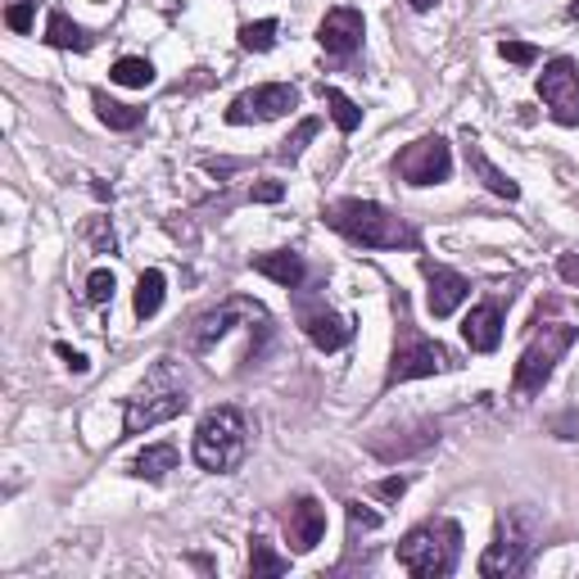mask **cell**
Instances as JSON below:
<instances>
[{
	"label": "cell",
	"instance_id": "obj_1",
	"mask_svg": "<svg viewBox=\"0 0 579 579\" xmlns=\"http://www.w3.org/2000/svg\"><path fill=\"white\" fill-rule=\"evenodd\" d=\"M330 231H340L349 245L362 250H417V231L394 218V213L376 200H335L322 208Z\"/></svg>",
	"mask_w": 579,
	"mask_h": 579
},
{
	"label": "cell",
	"instance_id": "obj_2",
	"mask_svg": "<svg viewBox=\"0 0 579 579\" xmlns=\"http://www.w3.org/2000/svg\"><path fill=\"white\" fill-rule=\"evenodd\" d=\"M186 408H191L186 381L177 376L172 358H159L155 367L145 372V381L136 385V394L128 399V408H123V435H145V431H155V425L181 417Z\"/></svg>",
	"mask_w": 579,
	"mask_h": 579
},
{
	"label": "cell",
	"instance_id": "obj_3",
	"mask_svg": "<svg viewBox=\"0 0 579 579\" xmlns=\"http://www.w3.org/2000/svg\"><path fill=\"white\" fill-rule=\"evenodd\" d=\"M191 453H195V467L200 471H213V475H231L250 453V421L240 408H213L200 417L195 425V439H191Z\"/></svg>",
	"mask_w": 579,
	"mask_h": 579
},
{
	"label": "cell",
	"instance_id": "obj_4",
	"mask_svg": "<svg viewBox=\"0 0 579 579\" xmlns=\"http://www.w3.org/2000/svg\"><path fill=\"white\" fill-rule=\"evenodd\" d=\"M462 562V526L457 521H425L403 534L399 566L417 579H444Z\"/></svg>",
	"mask_w": 579,
	"mask_h": 579
},
{
	"label": "cell",
	"instance_id": "obj_5",
	"mask_svg": "<svg viewBox=\"0 0 579 579\" xmlns=\"http://www.w3.org/2000/svg\"><path fill=\"white\" fill-rule=\"evenodd\" d=\"M539 516L530 507H507L498 516V530H494V543L484 547V557H480V575L484 579H507V575H521L534 557V547H539Z\"/></svg>",
	"mask_w": 579,
	"mask_h": 579
},
{
	"label": "cell",
	"instance_id": "obj_6",
	"mask_svg": "<svg viewBox=\"0 0 579 579\" xmlns=\"http://www.w3.org/2000/svg\"><path fill=\"white\" fill-rule=\"evenodd\" d=\"M457 362L453 353L431 340V335H421L408 317V303L399 299V335H394V358H389V372H385V389L394 385H408V381H425V376H439V372H453Z\"/></svg>",
	"mask_w": 579,
	"mask_h": 579
},
{
	"label": "cell",
	"instance_id": "obj_7",
	"mask_svg": "<svg viewBox=\"0 0 579 579\" xmlns=\"http://www.w3.org/2000/svg\"><path fill=\"white\" fill-rule=\"evenodd\" d=\"M539 326V322H534ZM575 345V326L570 322H557V326H539L530 335V345L521 353V362H516V372H511V399H534V394H543V385L553 381L557 372V362L562 353Z\"/></svg>",
	"mask_w": 579,
	"mask_h": 579
},
{
	"label": "cell",
	"instance_id": "obj_8",
	"mask_svg": "<svg viewBox=\"0 0 579 579\" xmlns=\"http://www.w3.org/2000/svg\"><path fill=\"white\" fill-rule=\"evenodd\" d=\"M539 100L557 128H579V59H547L539 73Z\"/></svg>",
	"mask_w": 579,
	"mask_h": 579
},
{
	"label": "cell",
	"instance_id": "obj_9",
	"mask_svg": "<svg viewBox=\"0 0 579 579\" xmlns=\"http://www.w3.org/2000/svg\"><path fill=\"white\" fill-rule=\"evenodd\" d=\"M394 177L403 181V186H439V181L453 177V149L444 136H421L412 141L408 149H399V159H394Z\"/></svg>",
	"mask_w": 579,
	"mask_h": 579
},
{
	"label": "cell",
	"instance_id": "obj_10",
	"mask_svg": "<svg viewBox=\"0 0 579 579\" xmlns=\"http://www.w3.org/2000/svg\"><path fill=\"white\" fill-rule=\"evenodd\" d=\"M294 105H299V91H294L290 82H263V86L245 91V96H236V100L227 105V123H231V128L277 123V118H286Z\"/></svg>",
	"mask_w": 579,
	"mask_h": 579
},
{
	"label": "cell",
	"instance_id": "obj_11",
	"mask_svg": "<svg viewBox=\"0 0 579 579\" xmlns=\"http://www.w3.org/2000/svg\"><path fill=\"white\" fill-rule=\"evenodd\" d=\"M439 444V421L421 417V421H403V425H385V431L367 435V453L381 462H408V457L425 453Z\"/></svg>",
	"mask_w": 579,
	"mask_h": 579
},
{
	"label": "cell",
	"instance_id": "obj_12",
	"mask_svg": "<svg viewBox=\"0 0 579 579\" xmlns=\"http://www.w3.org/2000/svg\"><path fill=\"white\" fill-rule=\"evenodd\" d=\"M267 313L258 309V303H250V299H227V303H218V309H208V313H200L195 322H191V335H186V345H191V353H208L218 340H227V335L236 330V322H263Z\"/></svg>",
	"mask_w": 579,
	"mask_h": 579
},
{
	"label": "cell",
	"instance_id": "obj_13",
	"mask_svg": "<svg viewBox=\"0 0 579 579\" xmlns=\"http://www.w3.org/2000/svg\"><path fill=\"white\" fill-rule=\"evenodd\" d=\"M299 326L313 340V349H322V353H340L353 340V322L326 309L322 299H299Z\"/></svg>",
	"mask_w": 579,
	"mask_h": 579
},
{
	"label": "cell",
	"instance_id": "obj_14",
	"mask_svg": "<svg viewBox=\"0 0 579 579\" xmlns=\"http://www.w3.org/2000/svg\"><path fill=\"white\" fill-rule=\"evenodd\" d=\"M417 267H421L425 286H431V294H425V309H431V317L444 322V317H453L471 299V281L462 277V272H453V267H444L435 258H421Z\"/></svg>",
	"mask_w": 579,
	"mask_h": 579
},
{
	"label": "cell",
	"instance_id": "obj_15",
	"mask_svg": "<svg viewBox=\"0 0 579 579\" xmlns=\"http://www.w3.org/2000/svg\"><path fill=\"white\" fill-rule=\"evenodd\" d=\"M362 33H367V23H362V10L335 5V10H326V19L317 23V46H322L330 59H353V55L362 50Z\"/></svg>",
	"mask_w": 579,
	"mask_h": 579
},
{
	"label": "cell",
	"instance_id": "obj_16",
	"mask_svg": "<svg viewBox=\"0 0 579 579\" xmlns=\"http://www.w3.org/2000/svg\"><path fill=\"white\" fill-rule=\"evenodd\" d=\"M286 539L290 553H313V547L326 539V507L313 494H299L286 511Z\"/></svg>",
	"mask_w": 579,
	"mask_h": 579
},
{
	"label": "cell",
	"instance_id": "obj_17",
	"mask_svg": "<svg viewBox=\"0 0 579 579\" xmlns=\"http://www.w3.org/2000/svg\"><path fill=\"white\" fill-rule=\"evenodd\" d=\"M503 299H480L462 322V340L471 353H494L503 345Z\"/></svg>",
	"mask_w": 579,
	"mask_h": 579
},
{
	"label": "cell",
	"instance_id": "obj_18",
	"mask_svg": "<svg viewBox=\"0 0 579 579\" xmlns=\"http://www.w3.org/2000/svg\"><path fill=\"white\" fill-rule=\"evenodd\" d=\"M250 267L258 272V277L277 281L281 290H303V281H309V263H303V254L294 250H272V254H254Z\"/></svg>",
	"mask_w": 579,
	"mask_h": 579
},
{
	"label": "cell",
	"instance_id": "obj_19",
	"mask_svg": "<svg viewBox=\"0 0 579 579\" xmlns=\"http://www.w3.org/2000/svg\"><path fill=\"white\" fill-rule=\"evenodd\" d=\"M467 168L484 181V191H490V195H498V200H507V204H516V200H521V186H516V181L490 159V155H484V145L467 132Z\"/></svg>",
	"mask_w": 579,
	"mask_h": 579
},
{
	"label": "cell",
	"instance_id": "obj_20",
	"mask_svg": "<svg viewBox=\"0 0 579 579\" xmlns=\"http://www.w3.org/2000/svg\"><path fill=\"white\" fill-rule=\"evenodd\" d=\"M46 46L86 55L91 46H96V33H86V27H82V23H73L64 10H50V19H46Z\"/></svg>",
	"mask_w": 579,
	"mask_h": 579
},
{
	"label": "cell",
	"instance_id": "obj_21",
	"mask_svg": "<svg viewBox=\"0 0 579 579\" xmlns=\"http://www.w3.org/2000/svg\"><path fill=\"white\" fill-rule=\"evenodd\" d=\"M91 105H96V118H100L109 132H136L145 123V109L123 105V100H109L105 91H91Z\"/></svg>",
	"mask_w": 579,
	"mask_h": 579
},
{
	"label": "cell",
	"instance_id": "obj_22",
	"mask_svg": "<svg viewBox=\"0 0 579 579\" xmlns=\"http://www.w3.org/2000/svg\"><path fill=\"white\" fill-rule=\"evenodd\" d=\"M164 294H168V277L159 267H145L141 277H136V299H132V309L141 322H149L159 309H164Z\"/></svg>",
	"mask_w": 579,
	"mask_h": 579
},
{
	"label": "cell",
	"instance_id": "obj_23",
	"mask_svg": "<svg viewBox=\"0 0 579 579\" xmlns=\"http://www.w3.org/2000/svg\"><path fill=\"white\" fill-rule=\"evenodd\" d=\"M136 480H164L168 471H177V448L172 444H149L132 457V467H128Z\"/></svg>",
	"mask_w": 579,
	"mask_h": 579
},
{
	"label": "cell",
	"instance_id": "obj_24",
	"mask_svg": "<svg viewBox=\"0 0 579 579\" xmlns=\"http://www.w3.org/2000/svg\"><path fill=\"white\" fill-rule=\"evenodd\" d=\"M322 100H326V109H330V123L340 128L345 136H353V132L362 128V109H358V105L345 96L340 86H326V82H322Z\"/></svg>",
	"mask_w": 579,
	"mask_h": 579
},
{
	"label": "cell",
	"instance_id": "obj_25",
	"mask_svg": "<svg viewBox=\"0 0 579 579\" xmlns=\"http://www.w3.org/2000/svg\"><path fill=\"white\" fill-rule=\"evenodd\" d=\"M109 77H113L118 86L145 91L149 82H155V64H149V59H141V55H123V59H118V64L109 69Z\"/></svg>",
	"mask_w": 579,
	"mask_h": 579
},
{
	"label": "cell",
	"instance_id": "obj_26",
	"mask_svg": "<svg viewBox=\"0 0 579 579\" xmlns=\"http://www.w3.org/2000/svg\"><path fill=\"white\" fill-rule=\"evenodd\" d=\"M286 570H290V562L281 553H272V543L263 534H254L250 539V575L263 579V575H286Z\"/></svg>",
	"mask_w": 579,
	"mask_h": 579
},
{
	"label": "cell",
	"instance_id": "obj_27",
	"mask_svg": "<svg viewBox=\"0 0 579 579\" xmlns=\"http://www.w3.org/2000/svg\"><path fill=\"white\" fill-rule=\"evenodd\" d=\"M322 132V118H303V123L281 141V149H277V159L281 164H299V155H303V149H309V141Z\"/></svg>",
	"mask_w": 579,
	"mask_h": 579
},
{
	"label": "cell",
	"instance_id": "obj_28",
	"mask_svg": "<svg viewBox=\"0 0 579 579\" xmlns=\"http://www.w3.org/2000/svg\"><path fill=\"white\" fill-rule=\"evenodd\" d=\"M240 46L254 50V55H267L277 46V19H258V23H240Z\"/></svg>",
	"mask_w": 579,
	"mask_h": 579
},
{
	"label": "cell",
	"instance_id": "obj_29",
	"mask_svg": "<svg viewBox=\"0 0 579 579\" xmlns=\"http://www.w3.org/2000/svg\"><path fill=\"white\" fill-rule=\"evenodd\" d=\"M113 290H118V281H113L109 267H96V272L86 277V303H96V309L113 299Z\"/></svg>",
	"mask_w": 579,
	"mask_h": 579
},
{
	"label": "cell",
	"instance_id": "obj_30",
	"mask_svg": "<svg viewBox=\"0 0 579 579\" xmlns=\"http://www.w3.org/2000/svg\"><path fill=\"white\" fill-rule=\"evenodd\" d=\"M33 19H37V0H14V5L5 10V27L19 33V37L33 33Z\"/></svg>",
	"mask_w": 579,
	"mask_h": 579
},
{
	"label": "cell",
	"instance_id": "obj_31",
	"mask_svg": "<svg viewBox=\"0 0 579 579\" xmlns=\"http://www.w3.org/2000/svg\"><path fill=\"white\" fill-rule=\"evenodd\" d=\"M498 55L507 59V64H516V69H534V64H539V50H534L530 41H511V37H503V41H498Z\"/></svg>",
	"mask_w": 579,
	"mask_h": 579
},
{
	"label": "cell",
	"instance_id": "obj_32",
	"mask_svg": "<svg viewBox=\"0 0 579 579\" xmlns=\"http://www.w3.org/2000/svg\"><path fill=\"white\" fill-rule=\"evenodd\" d=\"M86 240H91V250H96V254H113V250H118L109 218H91V222H86Z\"/></svg>",
	"mask_w": 579,
	"mask_h": 579
},
{
	"label": "cell",
	"instance_id": "obj_33",
	"mask_svg": "<svg viewBox=\"0 0 579 579\" xmlns=\"http://www.w3.org/2000/svg\"><path fill=\"white\" fill-rule=\"evenodd\" d=\"M557 277H562L566 286H575V290H579V250H570V254H562V258H557Z\"/></svg>",
	"mask_w": 579,
	"mask_h": 579
},
{
	"label": "cell",
	"instance_id": "obj_34",
	"mask_svg": "<svg viewBox=\"0 0 579 579\" xmlns=\"http://www.w3.org/2000/svg\"><path fill=\"white\" fill-rule=\"evenodd\" d=\"M281 195H286L281 181H258V186L250 191V200H254V204H277Z\"/></svg>",
	"mask_w": 579,
	"mask_h": 579
},
{
	"label": "cell",
	"instance_id": "obj_35",
	"mask_svg": "<svg viewBox=\"0 0 579 579\" xmlns=\"http://www.w3.org/2000/svg\"><path fill=\"white\" fill-rule=\"evenodd\" d=\"M55 353H59V358H64V367H69V372H77V376H82V372L91 367V362H86V358H82L77 349H69V345H55Z\"/></svg>",
	"mask_w": 579,
	"mask_h": 579
},
{
	"label": "cell",
	"instance_id": "obj_36",
	"mask_svg": "<svg viewBox=\"0 0 579 579\" xmlns=\"http://www.w3.org/2000/svg\"><path fill=\"white\" fill-rule=\"evenodd\" d=\"M403 490H408V480H403V475H394V480H381V484H376V494H381V498H403Z\"/></svg>",
	"mask_w": 579,
	"mask_h": 579
},
{
	"label": "cell",
	"instance_id": "obj_37",
	"mask_svg": "<svg viewBox=\"0 0 579 579\" xmlns=\"http://www.w3.org/2000/svg\"><path fill=\"white\" fill-rule=\"evenodd\" d=\"M408 5H412L417 14H425V10H435V5H439V0H408Z\"/></svg>",
	"mask_w": 579,
	"mask_h": 579
},
{
	"label": "cell",
	"instance_id": "obj_38",
	"mask_svg": "<svg viewBox=\"0 0 579 579\" xmlns=\"http://www.w3.org/2000/svg\"><path fill=\"white\" fill-rule=\"evenodd\" d=\"M566 19H570V23H579V0H570V10H566Z\"/></svg>",
	"mask_w": 579,
	"mask_h": 579
}]
</instances>
